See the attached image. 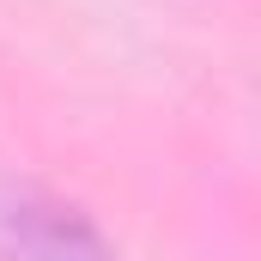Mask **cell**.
Segmentation results:
<instances>
[{
	"instance_id": "1",
	"label": "cell",
	"mask_w": 261,
	"mask_h": 261,
	"mask_svg": "<svg viewBox=\"0 0 261 261\" xmlns=\"http://www.w3.org/2000/svg\"><path fill=\"white\" fill-rule=\"evenodd\" d=\"M0 261H116L85 213L43 195H0Z\"/></svg>"
}]
</instances>
